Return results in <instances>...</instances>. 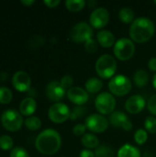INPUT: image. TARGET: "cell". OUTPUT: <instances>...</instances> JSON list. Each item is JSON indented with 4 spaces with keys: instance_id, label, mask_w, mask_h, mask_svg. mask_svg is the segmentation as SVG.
Here are the masks:
<instances>
[{
    "instance_id": "7a4b0ae2",
    "label": "cell",
    "mask_w": 156,
    "mask_h": 157,
    "mask_svg": "<svg viewBox=\"0 0 156 157\" xmlns=\"http://www.w3.org/2000/svg\"><path fill=\"white\" fill-rule=\"evenodd\" d=\"M155 32L154 23L147 17H138L134 19L130 27V37L132 41L144 43L148 41Z\"/></svg>"
},
{
    "instance_id": "2e32d148",
    "label": "cell",
    "mask_w": 156,
    "mask_h": 157,
    "mask_svg": "<svg viewBox=\"0 0 156 157\" xmlns=\"http://www.w3.org/2000/svg\"><path fill=\"white\" fill-rule=\"evenodd\" d=\"M145 105L146 101L143 97L140 95H134L127 99L125 103V109L131 114H138L143 110Z\"/></svg>"
},
{
    "instance_id": "9c48e42d",
    "label": "cell",
    "mask_w": 156,
    "mask_h": 157,
    "mask_svg": "<svg viewBox=\"0 0 156 157\" xmlns=\"http://www.w3.org/2000/svg\"><path fill=\"white\" fill-rule=\"evenodd\" d=\"M71 111L67 105L63 103H55L51 105L48 111L50 120L54 123H63L70 118Z\"/></svg>"
},
{
    "instance_id": "4dcf8cb0",
    "label": "cell",
    "mask_w": 156,
    "mask_h": 157,
    "mask_svg": "<svg viewBox=\"0 0 156 157\" xmlns=\"http://www.w3.org/2000/svg\"><path fill=\"white\" fill-rule=\"evenodd\" d=\"M86 112V109L85 107H83V106H77V107L74 108L73 111L71 112L70 119L72 121H76L77 119L85 116Z\"/></svg>"
},
{
    "instance_id": "e575fe53",
    "label": "cell",
    "mask_w": 156,
    "mask_h": 157,
    "mask_svg": "<svg viewBox=\"0 0 156 157\" xmlns=\"http://www.w3.org/2000/svg\"><path fill=\"white\" fill-rule=\"evenodd\" d=\"M147 109L150 113L156 116V94L149 98L147 103Z\"/></svg>"
},
{
    "instance_id": "8fae6325",
    "label": "cell",
    "mask_w": 156,
    "mask_h": 157,
    "mask_svg": "<svg viewBox=\"0 0 156 157\" xmlns=\"http://www.w3.org/2000/svg\"><path fill=\"white\" fill-rule=\"evenodd\" d=\"M109 21V13L105 7L94 9L89 17L90 25L95 29H103Z\"/></svg>"
},
{
    "instance_id": "e0dca14e",
    "label": "cell",
    "mask_w": 156,
    "mask_h": 157,
    "mask_svg": "<svg viewBox=\"0 0 156 157\" xmlns=\"http://www.w3.org/2000/svg\"><path fill=\"white\" fill-rule=\"evenodd\" d=\"M97 43L103 48H110L115 45V37L113 33L107 29H101L97 34Z\"/></svg>"
},
{
    "instance_id": "7bdbcfd3",
    "label": "cell",
    "mask_w": 156,
    "mask_h": 157,
    "mask_svg": "<svg viewBox=\"0 0 156 157\" xmlns=\"http://www.w3.org/2000/svg\"><path fill=\"white\" fill-rule=\"evenodd\" d=\"M154 4H155V5H156V0H154Z\"/></svg>"
},
{
    "instance_id": "f35d334b",
    "label": "cell",
    "mask_w": 156,
    "mask_h": 157,
    "mask_svg": "<svg viewBox=\"0 0 156 157\" xmlns=\"http://www.w3.org/2000/svg\"><path fill=\"white\" fill-rule=\"evenodd\" d=\"M79 157H96L95 156V154L90 151L89 149H85L83 151L80 152V155Z\"/></svg>"
},
{
    "instance_id": "ba28073f",
    "label": "cell",
    "mask_w": 156,
    "mask_h": 157,
    "mask_svg": "<svg viewBox=\"0 0 156 157\" xmlns=\"http://www.w3.org/2000/svg\"><path fill=\"white\" fill-rule=\"evenodd\" d=\"M94 34L92 27L86 22H78L71 29V39L76 43L86 42Z\"/></svg>"
},
{
    "instance_id": "4fadbf2b",
    "label": "cell",
    "mask_w": 156,
    "mask_h": 157,
    "mask_svg": "<svg viewBox=\"0 0 156 157\" xmlns=\"http://www.w3.org/2000/svg\"><path fill=\"white\" fill-rule=\"evenodd\" d=\"M66 93V90L58 81H51L46 86L47 98L54 102H59L60 100H62Z\"/></svg>"
},
{
    "instance_id": "d4e9b609",
    "label": "cell",
    "mask_w": 156,
    "mask_h": 157,
    "mask_svg": "<svg viewBox=\"0 0 156 157\" xmlns=\"http://www.w3.org/2000/svg\"><path fill=\"white\" fill-rule=\"evenodd\" d=\"M25 126L29 130V131H37L41 127V121L35 116H30L26 119L24 121Z\"/></svg>"
},
{
    "instance_id": "d590c367",
    "label": "cell",
    "mask_w": 156,
    "mask_h": 157,
    "mask_svg": "<svg viewBox=\"0 0 156 157\" xmlns=\"http://www.w3.org/2000/svg\"><path fill=\"white\" fill-rule=\"evenodd\" d=\"M86 130H87V129H86V127L85 124L79 123V124H77V125H75V126L74 127L73 132H74V134L76 135V136H82V135H85V134H86Z\"/></svg>"
},
{
    "instance_id": "ffe728a7",
    "label": "cell",
    "mask_w": 156,
    "mask_h": 157,
    "mask_svg": "<svg viewBox=\"0 0 156 157\" xmlns=\"http://www.w3.org/2000/svg\"><path fill=\"white\" fill-rule=\"evenodd\" d=\"M85 86H86L87 93L96 94V93L99 92L101 90V88L103 87V82H102V80L98 79L97 77H92V78H89L86 82Z\"/></svg>"
},
{
    "instance_id": "1f68e13d",
    "label": "cell",
    "mask_w": 156,
    "mask_h": 157,
    "mask_svg": "<svg viewBox=\"0 0 156 157\" xmlns=\"http://www.w3.org/2000/svg\"><path fill=\"white\" fill-rule=\"evenodd\" d=\"M61 85L63 86V87L66 90V89H70L73 87V84H74V78L69 75H64L62 79H61Z\"/></svg>"
},
{
    "instance_id": "b9f144b4",
    "label": "cell",
    "mask_w": 156,
    "mask_h": 157,
    "mask_svg": "<svg viewBox=\"0 0 156 157\" xmlns=\"http://www.w3.org/2000/svg\"><path fill=\"white\" fill-rule=\"evenodd\" d=\"M88 5H89L90 7H94V6L97 5V2H96V1H89Z\"/></svg>"
},
{
    "instance_id": "ac0fdd59",
    "label": "cell",
    "mask_w": 156,
    "mask_h": 157,
    "mask_svg": "<svg viewBox=\"0 0 156 157\" xmlns=\"http://www.w3.org/2000/svg\"><path fill=\"white\" fill-rule=\"evenodd\" d=\"M37 109V103L32 98H24L19 105V111L24 116H31Z\"/></svg>"
},
{
    "instance_id": "f546056e",
    "label": "cell",
    "mask_w": 156,
    "mask_h": 157,
    "mask_svg": "<svg viewBox=\"0 0 156 157\" xmlns=\"http://www.w3.org/2000/svg\"><path fill=\"white\" fill-rule=\"evenodd\" d=\"M145 131L150 133H156V118L150 116L147 117L144 121Z\"/></svg>"
},
{
    "instance_id": "9a60e30c",
    "label": "cell",
    "mask_w": 156,
    "mask_h": 157,
    "mask_svg": "<svg viewBox=\"0 0 156 157\" xmlns=\"http://www.w3.org/2000/svg\"><path fill=\"white\" fill-rule=\"evenodd\" d=\"M109 122L112 126L117 128H121L124 131H131L132 129V123L129 117L121 111H114L110 114Z\"/></svg>"
},
{
    "instance_id": "f1b7e54d",
    "label": "cell",
    "mask_w": 156,
    "mask_h": 157,
    "mask_svg": "<svg viewBox=\"0 0 156 157\" xmlns=\"http://www.w3.org/2000/svg\"><path fill=\"white\" fill-rule=\"evenodd\" d=\"M13 147V140L8 135L0 136V148L4 151H8Z\"/></svg>"
},
{
    "instance_id": "603a6c76",
    "label": "cell",
    "mask_w": 156,
    "mask_h": 157,
    "mask_svg": "<svg viewBox=\"0 0 156 157\" xmlns=\"http://www.w3.org/2000/svg\"><path fill=\"white\" fill-rule=\"evenodd\" d=\"M134 11L130 7H122L119 12V17L123 23H132L134 20Z\"/></svg>"
},
{
    "instance_id": "52a82bcc",
    "label": "cell",
    "mask_w": 156,
    "mask_h": 157,
    "mask_svg": "<svg viewBox=\"0 0 156 157\" xmlns=\"http://www.w3.org/2000/svg\"><path fill=\"white\" fill-rule=\"evenodd\" d=\"M1 122L3 127L8 132H17L18 131L22 124L23 119L22 116L15 109H7L3 112L1 116Z\"/></svg>"
},
{
    "instance_id": "ab89813d",
    "label": "cell",
    "mask_w": 156,
    "mask_h": 157,
    "mask_svg": "<svg viewBox=\"0 0 156 157\" xmlns=\"http://www.w3.org/2000/svg\"><path fill=\"white\" fill-rule=\"evenodd\" d=\"M21 3H22L24 6H31L32 4H34V1H33V0H29V1H28V0H27V1H26V0H22Z\"/></svg>"
},
{
    "instance_id": "cb8c5ba5",
    "label": "cell",
    "mask_w": 156,
    "mask_h": 157,
    "mask_svg": "<svg viewBox=\"0 0 156 157\" xmlns=\"http://www.w3.org/2000/svg\"><path fill=\"white\" fill-rule=\"evenodd\" d=\"M86 6L85 0H66L65 6L68 10L73 12H77L82 10Z\"/></svg>"
},
{
    "instance_id": "8d00e7d4",
    "label": "cell",
    "mask_w": 156,
    "mask_h": 157,
    "mask_svg": "<svg viewBox=\"0 0 156 157\" xmlns=\"http://www.w3.org/2000/svg\"><path fill=\"white\" fill-rule=\"evenodd\" d=\"M43 3H44L48 7L53 8V7H56V6L60 4V0H45Z\"/></svg>"
},
{
    "instance_id": "8992f818",
    "label": "cell",
    "mask_w": 156,
    "mask_h": 157,
    "mask_svg": "<svg viewBox=\"0 0 156 157\" xmlns=\"http://www.w3.org/2000/svg\"><path fill=\"white\" fill-rule=\"evenodd\" d=\"M95 106L97 110L101 115H109L115 110L116 99L111 93L103 92L97 97Z\"/></svg>"
},
{
    "instance_id": "5bb4252c",
    "label": "cell",
    "mask_w": 156,
    "mask_h": 157,
    "mask_svg": "<svg viewBox=\"0 0 156 157\" xmlns=\"http://www.w3.org/2000/svg\"><path fill=\"white\" fill-rule=\"evenodd\" d=\"M66 94L68 99L77 106H84L88 100L87 91L79 86H73L72 88L67 90Z\"/></svg>"
},
{
    "instance_id": "83f0119b",
    "label": "cell",
    "mask_w": 156,
    "mask_h": 157,
    "mask_svg": "<svg viewBox=\"0 0 156 157\" xmlns=\"http://www.w3.org/2000/svg\"><path fill=\"white\" fill-rule=\"evenodd\" d=\"M96 157H113V151L108 145H101L96 149Z\"/></svg>"
},
{
    "instance_id": "4316f807",
    "label": "cell",
    "mask_w": 156,
    "mask_h": 157,
    "mask_svg": "<svg viewBox=\"0 0 156 157\" xmlns=\"http://www.w3.org/2000/svg\"><path fill=\"white\" fill-rule=\"evenodd\" d=\"M147 140H148V132L145 130L139 129L134 133V141L136 142L137 144L143 145L147 142Z\"/></svg>"
},
{
    "instance_id": "7c38bea8",
    "label": "cell",
    "mask_w": 156,
    "mask_h": 157,
    "mask_svg": "<svg viewBox=\"0 0 156 157\" xmlns=\"http://www.w3.org/2000/svg\"><path fill=\"white\" fill-rule=\"evenodd\" d=\"M12 85L16 90L19 92H26L30 87L31 79L26 72L17 71L12 77Z\"/></svg>"
},
{
    "instance_id": "5b68a950",
    "label": "cell",
    "mask_w": 156,
    "mask_h": 157,
    "mask_svg": "<svg viewBox=\"0 0 156 157\" xmlns=\"http://www.w3.org/2000/svg\"><path fill=\"white\" fill-rule=\"evenodd\" d=\"M135 52L133 41L127 38H121L115 42L114 54L120 61H128L131 59Z\"/></svg>"
},
{
    "instance_id": "74e56055",
    "label": "cell",
    "mask_w": 156,
    "mask_h": 157,
    "mask_svg": "<svg viewBox=\"0 0 156 157\" xmlns=\"http://www.w3.org/2000/svg\"><path fill=\"white\" fill-rule=\"evenodd\" d=\"M148 67L151 71L156 72V57H152L148 62Z\"/></svg>"
},
{
    "instance_id": "44dd1931",
    "label": "cell",
    "mask_w": 156,
    "mask_h": 157,
    "mask_svg": "<svg viewBox=\"0 0 156 157\" xmlns=\"http://www.w3.org/2000/svg\"><path fill=\"white\" fill-rule=\"evenodd\" d=\"M81 142L86 149H97L99 146L98 138L93 133H86L83 135Z\"/></svg>"
},
{
    "instance_id": "7402d4cb",
    "label": "cell",
    "mask_w": 156,
    "mask_h": 157,
    "mask_svg": "<svg viewBox=\"0 0 156 157\" xmlns=\"http://www.w3.org/2000/svg\"><path fill=\"white\" fill-rule=\"evenodd\" d=\"M133 81L137 86L143 87L149 82V75L145 70L140 69V70L135 72L134 76H133Z\"/></svg>"
},
{
    "instance_id": "836d02e7",
    "label": "cell",
    "mask_w": 156,
    "mask_h": 157,
    "mask_svg": "<svg viewBox=\"0 0 156 157\" xmlns=\"http://www.w3.org/2000/svg\"><path fill=\"white\" fill-rule=\"evenodd\" d=\"M9 157H29L27 151L22 147H15L12 149Z\"/></svg>"
},
{
    "instance_id": "3957f363",
    "label": "cell",
    "mask_w": 156,
    "mask_h": 157,
    "mask_svg": "<svg viewBox=\"0 0 156 157\" xmlns=\"http://www.w3.org/2000/svg\"><path fill=\"white\" fill-rule=\"evenodd\" d=\"M117 71V62L109 54L101 55L96 62V72L101 78L108 79L112 77Z\"/></svg>"
},
{
    "instance_id": "d6a6232c",
    "label": "cell",
    "mask_w": 156,
    "mask_h": 157,
    "mask_svg": "<svg viewBox=\"0 0 156 157\" xmlns=\"http://www.w3.org/2000/svg\"><path fill=\"white\" fill-rule=\"evenodd\" d=\"M85 49L87 52L93 53L97 50V42L94 39H90L85 43Z\"/></svg>"
},
{
    "instance_id": "d6986e66",
    "label": "cell",
    "mask_w": 156,
    "mask_h": 157,
    "mask_svg": "<svg viewBox=\"0 0 156 157\" xmlns=\"http://www.w3.org/2000/svg\"><path fill=\"white\" fill-rule=\"evenodd\" d=\"M118 157H141L140 150L131 144H124L118 152Z\"/></svg>"
},
{
    "instance_id": "60d3db41",
    "label": "cell",
    "mask_w": 156,
    "mask_h": 157,
    "mask_svg": "<svg viewBox=\"0 0 156 157\" xmlns=\"http://www.w3.org/2000/svg\"><path fill=\"white\" fill-rule=\"evenodd\" d=\"M153 86H154V87L156 89V74H154V75L153 77Z\"/></svg>"
},
{
    "instance_id": "277c9868",
    "label": "cell",
    "mask_w": 156,
    "mask_h": 157,
    "mask_svg": "<svg viewBox=\"0 0 156 157\" xmlns=\"http://www.w3.org/2000/svg\"><path fill=\"white\" fill-rule=\"evenodd\" d=\"M131 86L132 84L130 78L122 75L114 76L108 83L109 91L112 95L118 97H124L127 94H129L131 90Z\"/></svg>"
},
{
    "instance_id": "6da1fadb",
    "label": "cell",
    "mask_w": 156,
    "mask_h": 157,
    "mask_svg": "<svg viewBox=\"0 0 156 157\" xmlns=\"http://www.w3.org/2000/svg\"><path fill=\"white\" fill-rule=\"evenodd\" d=\"M61 135L53 129L44 130L38 135L35 141L36 149L45 155H52L56 154L61 148Z\"/></svg>"
},
{
    "instance_id": "484cf974",
    "label": "cell",
    "mask_w": 156,
    "mask_h": 157,
    "mask_svg": "<svg viewBox=\"0 0 156 157\" xmlns=\"http://www.w3.org/2000/svg\"><path fill=\"white\" fill-rule=\"evenodd\" d=\"M13 98V94L11 90L6 86L0 87V104L6 105L10 103V101Z\"/></svg>"
},
{
    "instance_id": "30bf717a",
    "label": "cell",
    "mask_w": 156,
    "mask_h": 157,
    "mask_svg": "<svg viewBox=\"0 0 156 157\" xmlns=\"http://www.w3.org/2000/svg\"><path fill=\"white\" fill-rule=\"evenodd\" d=\"M85 125L91 132L102 133L108 129V121L101 114H92L86 119Z\"/></svg>"
}]
</instances>
